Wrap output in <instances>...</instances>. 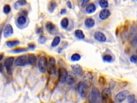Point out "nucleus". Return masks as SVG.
I'll use <instances>...</instances> for the list:
<instances>
[{"instance_id":"1","label":"nucleus","mask_w":137,"mask_h":103,"mask_svg":"<svg viewBox=\"0 0 137 103\" xmlns=\"http://www.w3.org/2000/svg\"><path fill=\"white\" fill-rule=\"evenodd\" d=\"M101 98L99 90L96 88H94L89 94L88 100L89 102L95 103L99 101Z\"/></svg>"},{"instance_id":"2","label":"nucleus","mask_w":137,"mask_h":103,"mask_svg":"<svg viewBox=\"0 0 137 103\" xmlns=\"http://www.w3.org/2000/svg\"><path fill=\"white\" fill-rule=\"evenodd\" d=\"M47 71L50 75L56 74V61L54 58L51 57L49 59V61L47 63Z\"/></svg>"},{"instance_id":"3","label":"nucleus","mask_w":137,"mask_h":103,"mask_svg":"<svg viewBox=\"0 0 137 103\" xmlns=\"http://www.w3.org/2000/svg\"><path fill=\"white\" fill-rule=\"evenodd\" d=\"M129 91L127 90H124L118 93L115 96V99L117 102H122L125 100L129 95Z\"/></svg>"},{"instance_id":"4","label":"nucleus","mask_w":137,"mask_h":103,"mask_svg":"<svg viewBox=\"0 0 137 103\" xmlns=\"http://www.w3.org/2000/svg\"><path fill=\"white\" fill-rule=\"evenodd\" d=\"M47 60L45 57H42L40 58L39 61L38 62V67L40 71L44 73L46 72L47 68Z\"/></svg>"},{"instance_id":"5","label":"nucleus","mask_w":137,"mask_h":103,"mask_svg":"<svg viewBox=\"0 0 137 103\" xmlns=\"http://www.w3.org/2000/svg\"><path fill=\"white\" fill-rule=\"evenodd\" d=\"M101 97L103 101L106 102L111 97V90L110 88H105L103 89L101 94Z\"/></svg>"},{"instance_id":"6","label":"nucleus","mask_w":137,"mask_h":103,"mask_svg":"<svg viewBox=\"0 0 137 103\" xmlns=\"http://www.w3.org/2000/svg\"><path fill=\"white\" fill-rule=\"evenodd\" d=\"M88 87L83 82H80L78 84V91L80 96L85 98L86 96Z\"/></svg>"},{"instance_id":"7","label":"nucleus","mask_w":137,"mask_h":103,"mask_svg":"<svg viewBox=\"0 0 137 103\" xmlns=\"http://www.w3.org/2000/svg\"><path fill=\"white\" fill-rule=\"evenodd\" d=\"M76 81L77 76L75 74V73L72 71H68L65 80V82L66 84L68 85H72L76 83Z\"/></svg>"},{"instance_id":"8","label":"nucleus","mask_w":137,"mask_h":103,"mask_svg":"<svg viewBox=\"0 0 137 103\" xmlns=\"http://www.w3.org/2000/svg\"><path fill=\"white\" fill-rule=\"evenodd\" d=\"M67 71L64 68H60L58 70V78L60 82L63 83L65 82Z\"/></svg>"},{"instance_id":"9","label":"nucleus","mask_w":137,"mask_h":103,"mask_svg":"<svg viewBox=\"0 0 137 103\" xmlns=\"http://www.w3.org/2000/svg\"><path fill=\"white\" fill-rule=\"evenodd\" d=\"M28 63L27 57L26 55H21L15 61V64L17 66H24Z\"/></svg>"},{"instance_id":"10","label":"nucleus","mask_w":137,"mask_h":103,"mask_svg":"<svg viewBox=\"0 0 137 103\" xmlns=\"http://www.w3.org/2000/svg\"><path fill=\"white\" fill-rule=\"evenodd\" d=\"M94 37L96 41L100 42H105L107 40V38L105 34L100 31H96L94 33Z\"/></svg>"},{"instance_id":"11","label":"nucleus","mask_w":137,"mask_h":103,"mask_svg":"<svg viewBox=\"0 0 137 103\" xmlns=\"http://www.w3.org/2000/svg\"><path fill=\"white\" fill-rule=\"evenodd\" d=\"M72 69L74 71V73H75V74L76 75H78V76H82L84 74V71L83 68L81 67V66H80L79 64H75V65L71 66Z\"/></svg>"},{"instance_id":"12","label":"nucleus","mask_w":137,"mask_h":103,"mask_svg":"<svg viewBox=\"0 0 137 103\" xmlns=\"http://www.w3.org/2000/svg\"><path fill=\"white\" fill-rule=\"evenodd\" d=\"M92 81H93V75L91 72H88L86 74H85L84 77L83 82L86 85L88 88L91 85Z\"/></svg>"},{"instance_id":"13","label":"nucleus","mask_w":137,"mask_h":103,"mask_svg":"<svg viewBox=\"0 0 137 103\" xmlns=\"http://www.w3.org/2000/svg\"><path fill=\"white\" fill-rule=\"evenodd\" d=\"M111 15V12L107 9L102 10L99 14V18L101 20H106L108 19Z\"/></svg>"},{"instance_id":"14","label":"nucleus","mask_w":137,"mask_h":103,"mask_svg":"<svg viewBox=\"0 0 137 103\" xmlns=\"http://www.w3.org/2000/svg\"><path fill=\"white\" fill-rule=\"evenodd\" d=\"M14 32V30L10 24H7L4 29L3 35L5 38H8L10 37Z\"/></svg>"},{"instance_id":"15","label":"nucleus","mask_w":137,"mask_h":103,"mask_svg":"<svg viewBox=\"0 0 137 103\" xmlns=\"http://www.w3.org/2000/svg\"><path fill=\"white\" fill-rule=\"evenodd\" d=\"M14 61V58L13 57H10L8 58L6 61L4 62V66H5L8 72L11 71V67Z\"/></svg>"},{"instance_id":"16","label":"nucleus","mask_w":137,"mask_h":103,"mask_svg":"<svg viewBox=\"0 0 137 103\" xmlns=\"http://www.w3.org/2000/svg\"><path fill=\"white\" fill-rule=\"evenodd\" d=\"M95 20L92 18H88L86 19L85 21V25L86 27L87 28H92L94 27V25H95Z\"/></svg>"},{"instance_id":"17","label":"nucleus","mask_w":137,"mask_h":103,"mask_svg":"<svg viewBox=\"0 0 137 103\" xmlns=\"http://www.w3.org/2000/svg\"><path fill=\"white\" fill-rule=\"evenodd\" d=\"M96 8L95 4L93 3H89L87 6L86 8V11L88 14H92L96 11Z\"/></svg>"},{"instance_id":"18","label":"nucleus","mask_w":137,"mask_h":103,"mask_svg":"<svg viewBox=\"0 0 137 103\" xmlns=\"http://www.w3.org/2000/svg\"><path fill=\"white\" fill-rule=\"evenodd\" d=\"M28 63L31 65H34L35 64L37 61V58L34 54H29L27 57Z\"/></svg>"},{"instance_id":"19","label":"nucleus","mask_w":137,"mask_h":103,"mask_svg":"<svg viewBox=\"0 0 137 103\" xmlns=\"http://www.w3.org/2000/svg\"><path fill=\"white\" fill-rule=\"evenodd\" d=\"M75 36L76 37L79 39H84L85 38V34L83 32L82 30H77L75 31Z\"/></svg>"},{"instance_id":"20","label":"nucleus","mask_w":137,"mask_h":103,"mask_svg":"<svg viewBox=\"0 0 137 103\" xmlns=\"http://www.w3.org/2000/svg\"><path fill=\"white\" fill-rule=\"evenodd\" d=\"M56 7V3L55 1L54 0H51L48 4V10L50 12H53L54 11Z\"/></svg>"},{"instance_id":"21","label":"nucleus","mask_w":137,"mask_h":103,"mask_svg":"<svg viewBox=\"0 0 137 103\" xmlns=\"http://www.w3.org/2000/svg\"><path fill=\"white\" fill-rule=\"evenodd\" d=\"M19 41L18 40H13V41H9L7 42V45L8 47L11 48V47H14L19 44Z\"/></svg>"},{"instance_id":"22","label":"nucleus","mask_w":137,"mask_h":103,"mask_svg":"<svg viewBox=\"0 0 137 103\" xmlns=\"http://www.w3.org/2000/svg\"><path fill=\"white\" fill-rule=\"evenodd\" d=\"M46 29H47V30L50 32L53 31L55 29V26L54 24H53L51 22H50V21H48V22H47L46 25Z\"/></svg>"},{"instance_id":"23","label":"nucleus","mask_w":137,"mask_h":103,"mask_svg":"<svg viewBox=\"0 0 137 103\" xmlns=\"http://www.w3.org/2000/svg\"><path fill=\"white\" fill-rule=\"evenodd\" d=\"M60 41H61V38H60L59 37H55L53 40L52 43H51V46L53 47H56L59 44Z\"/></svg>"},{"instance_id":"24","label":"nucleus","mask_w":137,"mask_h":103,"mask_svg":"<svg viewBox=\"0 0 137 103\" xmlns=\"http://www.w3.org/2000/svg\"><path fill=\"white\" fill-rule=\"evenodd\" d=\"M99 5L101 8L106 9L109 7V3L107 1V0H100Z\"/></svg>"},{"instance_id":"25","label":"nucleus","mask_w":137,"mask_h":103,"mask_svg":"<svg viewBox=\"0 0 137 103\" xmlns=\"http://www.w3.org/2000/svg\"><path fill=\"white\" fill-rule=\"evenodd\" d=\"M26 22V18L24 16H21L19 17L18 19H17V23H18L19 25H23Z\"/></svg>"},{"instance_id":"26","label":"nucleus","mask_w":137,"mask_h":103,"mask_svg":"<svg viewBox=\"0 0 137 103\" xmlns=\"http://www.w3.org/2000/svg\"><path fill=\"white\" fill-rule=\"evenodd\" d=\"M98 83L99 84L101 87H104L107 83V81L105 79V77L103 76H100L99 79H98Z\"/></svg>"},{"instance_id":"27","label":"nucleus","mask_w":137,"mask_h":103,"mask_svg":"<svg viewBox=\"0 0 137 103\" xmlns=\"http://www.w3.org/2000/svg\"><path fill=\"white\" fill-rule=\"evenodd\" d=\"M103 60L106 62H111L113 61L112 56L109 54H106L103 57Z\"/></svg>"},{"instance_id":"28","label":"nucleus","mask_w":137,"mask_h":103,"mask_svg":"<svg viewBox=\"0 0 137 103\" xmlns=\"http://www.w3.org/2000/svg\"><path fill=\"white\" fill-rule=\"evenodd\" d=\"M61 24L62 27L63 29H66L67 27H68V19L66 18H63L61 21Z\"/></svg>"},{"instance_id":"29","label":"nucleus","mask_w":137,"mask_h":103,"mask_svg":"<svg viewBox=\"0 0 137 103\" xmlns=\"http://www.w3.org/2000/svg\"><path fill=\"white\" fill-rule=\"evenodd\" d=\"M127 101L130 103H133V102H136L137 100H135V96L134 94H129L127 97Z\"/></svg>"},{"instance_id":"30","label":"nucleus","mask_w":137,"mask_h":103,"mask_svg":"<svg viewBox=\"0 0 137 103\" xmlns=\"http://www.w3.org/2000/svg\"><path fill=\"white\" fill-rule=\"evenodd\" d=\"M81 59V56L78 54L75 53L71 56V59L72 61H78Z\"/></svg>"},{"instance_id":"31","label":"nucleus","mask_w":137,"mask_h":103,"mask_svg":"<svg viewBox=\"0 0 137 103\" xmlns=\"http://www.w3.org/2000/svg\"><path fill=\"white\" fill-rule=\"evenodd\" d=\"M47 41V38L44 36H41L39 37L38 39V42L40 43V44H44Z\"/></svg>"},{"instance_id":"32","label":"nucleus","mask_w":137,"mask_h":103,"mask_svg":"<svg viewBox=\"0 0 137 103\" xmlns=\"http://www.w3.org/2000/svg\"><path fill=\"white\" fill-rule=\"evenodd\" d=\"M26 48H17L16 49L13 50L12 52L13 53H22V52H25L27 51Z\"/></svg>"},{"instance_id":"33","label":"nucleus","mask_w":137,"mask_h":103,"mask_svg":"<svg viewBox=\"0 0 137 103\" xmlns=\"http://www.w3.org/2000/svg\"><path fill=\"white\" fill-rule=\"evenodd\" d=\"M11 11V8L9 5L6 4V5L3 8V11L6 14H8Z\"/></svg>"},{"instance_id":"34","label":"nucleus","mask_w":137,"mask_h":103,"mask_svg":"<svg viewBox=\"0 0 137 103\" xmlns=\"http://www.w3.org/2000/svg\"><path fill=\"white\" fill-rule=\"evenodd\" d=\"M130 61L132 63H137V55H133L130 57Z\"/></svg>"},{"instance_id":"35","label":"nucleus","mask_w":137,"mask_h":103,"mask_svg":"<svg viewBox=\"0 0 137 103\" xmlns=\"http://www.w3.org/2000/svg\"><path fill=\"white\" fill-rule=\"evenodd\" d=\"M16 3L18 4H17V5H18V6H24L26 4L27 2H26V0H18V1L16 2Z\"/></svg>"},{"instance_id":"36","label":"nucleus","mask_w":137,"mask_h":103,"mask_svg":"<svg viewBox=\"0 0 137 103\" xmlns=\"http://www.w3.org/2000/svg\"><path fill=\"white\" fill-rule=\"evenodd\" d=\"M115 86V82L113 80H111L109 83V87L110 89H113Z\"/></svg>"},{"instance_id":"37","label":"nucleus","mask_w":137,"mask_h":103,"mask_svg":"<svg viewBox=\"0 0 137 103\" xmlns=\"http://www.w3.org/2000/svg\"><path fill=\"white\" fill-rule=\"evenodd\" d=\"M89 1H90V0H83L82 5H81L82 7L84 8V7H85L86 6H87V4H88V2H89Z\"/></svg>"},{"instance_id":"38","label":"nucleus","mask_w":137,"mask_h":103,"mask_svg":"<svg viewBox=\"0 0 137 103\" xmlns=\"http://www.w3.org/2000/svg\"><path fill=\"white\" fill-rule=\"evenodd\" d=\"M28 47H29V48H31V49H34V48H35V45H34V44H33V43H31V44H28Z\"/></svg>"},{"instance_id":"39","label":"nucleus","mask_w":137,"mask_h":103,"mask_svg":"<svg viewBox=\"0 0 137 103\" xmlns=\"http://www.w3.org/2000/svg\"><path fill=\"white\" fill-rule=\"evenodd\" d=\"M66 10L65 9H62L61 11V14L64 15V14H66Z\"/></svg>"},{"instance_id":"40","label":"nucleus","mask_w":137,"mask_h":103,"mask_svg":"<svg viewBox=\"0 0 137 103\" xmlns=\"http://www.w3.org/2000/svg\"><path fill=\"white\" fill-rule=\"evenodd\" d=\"M66 4H67V7H68V8L72 9V4H71V2H70V1H67V3H66Z\"/></svg>"},{"instance_id":"41","label":"nucleus","mask_w":137,"mask_h":103,"mask_svg":"<svg viewBox=\"0 0 137 103\" xmlns=\"http://www.w3.org/2000/svg\"><path fill=\"white\" fill-rule=\"evenodd\" d=\"M3 70V67H2V64L0 63V72H1Z\"/></svg>"},{"instance_id":"42","label":"nucleus","mask_w":137,"mask_h":103,"mask_svg":"<svg viewBox=\"0 0 137 103\" xmlns=\"http://www.w3.org/2000/svg\"><path fill=\"white\" fill-rule=\"evenodd\" d=\"M3 58V54H1L0 55V61H1V60H2Z\"/></svg>"},{"instance_id":"43","label":"nucleus","mask_w":137,"mask_h":103,"mask_svg":"<svg viewBox=\"0 0 137 103\" xmlns=\"http://www.w3.org/2000/svg\"><path fill=\"white\" fill-rule=\"evenodd\" d=\"M136 18H137V12H136Z\"/></svg>"},{"instance_id":"44","label":"nucleus","mask_w":137,"mask_h":103,"mask_svg":"<svg viewBox=\"0 0 137 103\" xmlns=\"http://www.w3.org/2000/svg\"><path fill=\"white\" fill-rule=\"evenodd\" d=\"M136 1H137V0H136Z\"/></svg>"}]
</instances>
